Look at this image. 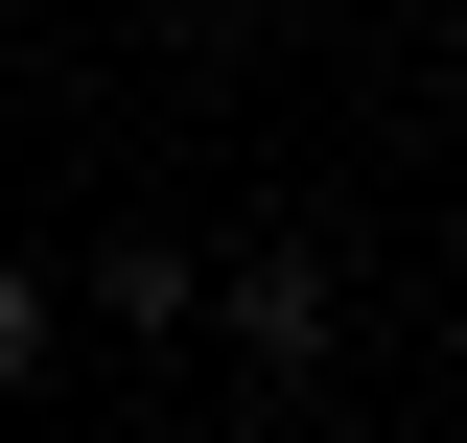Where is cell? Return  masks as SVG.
Segmentation results:
<instances>
[{"mask_svg": "<svg viewBox=\"0 0 467 443\" xmlns=\"http://www.w3.org/2000/svg\"><path fill=\"white\" fill-rule=\"evenodd\" d=\"M70 304H94V327H140V350H164V327H187V304H211V280H187V257H164V233H94V257H70Z\"/></svg>", "mask_w": 467, "mask_h": 443, "instance_id": "7a4b0ae2", "label": "cell"}, {"mask_svg": "<svg viewBox=\"0 0 467 443\" xmlns=\"http://www.w3.org/2000/svg\"><path fill=\"white\" fill-rule=\"evenodd\" d=\"M211 304H234V350H257V374H304V350L350 327V280H327V233H257V257H234Z\"/></svg>", "mask_w": 467, "mask_h": 443, "instance_id": "6da1fadb", "label": "cell"}, {"mask_svg": "<svg viewBox=\"0 0 467 443\" xmlns=\"http://www.w3.org/2000/svg\"><path fill=\"white\" fill-rule=\"evenodd\" d=\"M444 94H467V24H444Z\"/></svg>", "mask_w": 467, "mask_h": 443, "instance_id": "277c9868", "label": "cell"}, {"mask_svg": "<svg viewBox=\"0 0 467 443\" xmlns=\"http://www.w3.org/2000/svg\"><path fill=\"white\" fill-rule=\"evenodd\" d=\"M47 327H70V280H47V257H0V397L47 374Z\"/></svg>", "mask_w": 467, "mask_h": 443, "instance_id": "3957f363", "label": "cell"}]
</instances>
